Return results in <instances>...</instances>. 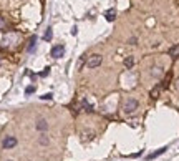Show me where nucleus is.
<instances>
[{
    "instance_id": "f257e3e1",
    "label": "nucleus",
    "mask_w": 179,
    "mask_h": 161,
    "mask_svg": "<svg viewBox=\"0 0 179 161\" xmlns=\"http://www.w3.org/2000/svg\"><path fill=\"white\" fill-rule=\"evenodd\" d=\"M101 62H103V57H101L100 53H94L86 60V66H88V68H96V66L101 65Z\"/></svg>"
},
{
    "instance_id": "f03ea898",
    "label": "nucleus",
    "mask_w": 179,
    "mask_h": 161,
    "mask_svg": "<svg viewBox=\"0 0 179 161\" xmlns=\"http://www.w3.org/2000/svg\"><path fill=\"white\" fill-rule=\"evenodd\" d=\"M123 110H124V113H134L136 110H138V100H134V98H129V100L124 101V106H123Z\"/></svg>"
},
{
    "instance_id": "7ed1b4c3",
    "label": "nucleus",
    "mask_w": 179,
    "mask_h": 161,
    "mask_svg": "<svg viewBox=\"0 0 179 161\" xmlns=\"http://www.w3.org/2000/svg\"><path fill=\"white\" fill-rule=\"evenodd\" d=\"M17 138L15 136H5L3 138V141H2V148L3 149H12V148H15L17 146Z\"/></svg>"
},
{
    "instance_id": "20e7f679",
    "label": "nucleus",
    "mask_w": 179,
    "mask_h": 161,
    "mask_svg": "<svg viewBox=\"0 0 179 161\" xmlns=\"http://www.w3.org/2000/svg\"><path fill=\"white\" fill-rule=\"evenodd\" d=\"M63 53H65V47H63V45H55V47L51 48V57L53 58H61Z\"/></svg>"
},
{
    "instance_id": "39448f33",
    "label": "nucleus",
    "mask_w": 179,
    "mask_h": 161,
    "mask_svg": "<svg viewBox=\"0 0 179 161\" xmlns=\"http://www.w3.org/2000/svg\"><path fill=\"white\" fill-rule=\"evenodd\" d=\"M48 126H50V125H48V121L45 120V118H40V120L35 123V128H37L38 131H47Z\"/></svg>"
},
{
    "instance_id": "423d86ee",
    "label": "nucleus",
    "mask_w": 179,
    "mask_h": 161,
    "mask_svg": "<svg viewBox=\"0 0 179 161\" xmlns=\"http://www.w3.org/2000/svg\"><path fill=\"white\" fill-rule=\"evenodd\" d=\"M167 53H169V57L174 58V60H176V58H179V43L173 45V47L169 48V52H167Z\"/></svg>"
},
{
    "instance_id": "0eeeda50",
    "label": "nucleus",
    "mask_w": 179,
    "mask_h": 161,
    "mask_svg": "<svg viewBox=\"0 0 179 161\" xmlns=\"http://www.w3.org/2000/svg\"><path fill=\"white\" fill-rule=\"evenodd\" d=\"M166 149H167V146H163V148H159L157 151H154V153H151V155H148V159H154V158H157V156H161L163 153H166Z\"/></svg>"
},
{
    "instance_id": "6e6552de",
    "label": "nucleus",
    "mask_w": 179,
    "mask_h": 161,
    "mask_svg": "<svg viewBox=\"0 0 179 161\" xmlns=\"http://www.w3.org/2000/svg\"><path fill=\"white\" fill-rule=\"evenodd\" d=\"M104 17H106V20H108V22H113V20L116 18V10H114V8H110V10H106V13H104Z\"/></svg>"
},
{
    "instance_id": "1a4fd4ad",
    "label": "nucleus",
    "mask_w": 179,
    "mask_h": 161,
    "mask_svg": "<svg viewBox=\"0 0 179 161\" xmlns=\"http://www.w3.org/2000/svg\"><path fill=\"white\" fill-rule=\"evenodd\" d=\"M38 145H41V146H48V145H50V138H48L47 135H41L40 138H38Z\"/></svg>"
},
{
    "instance_id": "9d476101",
    "label": "nucleus",
    "mask_w": 179,
    "mask_h": 161,
    "mask_svg": "<svg viewBox=\"0 0 179 161\" xmlns=\"http://www.w3.org/2000/svg\"><path fill=\"white\" fill-rule=\"evenodd\" d=\"M161 90H163V85L154 86V88L151 90V98H157V96H159V93H161Z\"/></svg>"
},
{
    "instance_id": "9b49d317",
    "label": "nucleus",
    "mask_w": 179,
    "mask_h": 161,
    "mask_svg": "<svg viewBox=\"0 0 179 161\" xmlns=\"http://www.w3.org/2000/svg\"><path fill=\"white\" fill-rule=\"evenodd\" d=\"M151 75L156 76V78H159V76L163 75V68H161V66H153V72H151Z\"/></svg>"
},
{
    "instance_id": "f8f14e48",
    "label": "nucleus",
    "mask_w": 179,
    "mask_h": 161,
    "mask_svg": "<svg viewBox=\"0 0 179 161\" xmlns=\"http://www.w3.org/2000/svg\"><path fill=\"white\" fill-rule=\"evenodd\" d=\"M51 38H53V32H51V27H48L47 32H45V35H43V40L45 42H50Z\"/></svg>"
},
{
    "instance_id": "ddd939ff",
    "label": "nucleus",
    "mask_w": 179,
    "mask_h": 161,
    "mask_svg": "<svg viewBox=\"0 0 179 161\" xmlns=\"http://www.w3.org/2000/svg\"><path fill=\"white\" fill-rule=\"evenodd\" d=\"M133 65H134V57H126L124 58V66L126 68H131Z\"/></svg>"
},
{
    "instance_id": "4468645a",
    "label": "nucleus",
    "mask_w": 179,
    "mask_h": 161,
    "mask_svg": "<svg viewBox=\"0 0 179 161\" xmlns=\"http://www.w3.org/2000/svg\"><path fill=\"white\" fill-rule=\"evenodd\" d=\"M81 105H83V108H85V111H88V113H91V111H93V106H91V105H90L86 100H83Z\"/></svg>"
},
{
    "instance_id": "2eb2a0df",
    "label": "nucleus",
    "mask_w": 179,
    "mask_h": 161,
    "mask_svg": "<svg viewBox=\"0 0 179 161\" xmlns=\"http://www.w3.org/2000/svg\"><path fill=\"white\" fill-rule=\"evenodd\" d=\"M35 42H37V37H31V38H30V43H28V50H33Z\"/></svg>"
},
{
    "instance_id": "dca6fc26",
    "label": "nucleus",
    "mask_w": 179,
    "mask_h": 161,
    "mask_svg": "<svg viewBox=\"0 0 179 161\" xmlns=\"http://www.w3.org/2000/svg\"><path fill=\"white\" fill-rule=\"evenodd\" d=\"M41 100H51V98H53V93H45L43 96H40Z\"/></svg>"
},
{
    "instance_id": "f3484780",
    "label": "nucleus",
    "mask_w": 179,
    "mask_h": 161,
    "mask_svg": "<svg viewBox=\"0 0 179 161\" xmlns=\"http://www.w3.org/2000/svg\"><path fill=\"white\" fill-rule=\"evenodd\" d=\"M33 92H35V86H33V85H31V86H27V90H25L27 95H31Z\"/></svg>"
},
{
    "instance_id": "a211bd4d",
    "label": "nucleus",
    "mask_w": 179,
    "mask_h": 161,
    "mask_svg": "<svg viewBox=\"0 0 179 161\" xmlns=\"http://www.w3.org/2000/svg\"><path fill=\"white\" fill-rule=\"evenodd\" d=\"M48 72H50V68H45L43 72L40 73V76H47V75H48Z\"/></svg>"
},
{
    "instance_id": "6ab92c4d",
    "label": "nucleus",
    "mask_w": 179,
    "mask_h": 161,
    "mask_svg": "<svg viewBox=\"0 0 179 161\" xmlns=\"http://www.w3.org/2000/svg\"><path fill=\"white\" fill-rule=\"evenodd\" d=\"M128 43H129V45H136V38H134V37H133V38H129V40H128Z\"/></svg>"
},
{
    "instance_id": "aec40b11",
    "label": "nucleus",
    "mask_w": 179,
    "mask_h": 161,
    "mask_svg": "<svg viewBox=\"0 0 179 161\" xmlns=\"http://www.w3.org/2000/svg\"><path fill=\"white\" fill-rule=\"evenodd\" d=\"M174 86H176V90H179V78L176 80V85H174Z\"/></svg>"
},
{
    "instance_id": "412c9836",
    "label": "nucleus",
    "mask_w": 179,
    "mask_h": 161,
    "mask_svg": "<svg viewBox=\"0 0 179 161\" xmlns=\"http://www.w3.org/2000/svg\"><path fill=\"white\" fill-rule=\"evenodd\" d=\"M2 25H3V22H2V20H0V27H2Z\"/></svg>"
},
{
    "instance_id": "4be33fe9",
    "label": "nucleus",
    "mask_w": 179,
    "mask_h": 161,
    "mask_svg": "<svg viewBox=\"0 0 179 161\" xmlns=\"http://www.w3.org/2000/svg\"><path fill=\"white\" fill-rule=\"evenodd\" d=\"M8 161H12V159H8Z\"/></svg>"
}]
</instances>
